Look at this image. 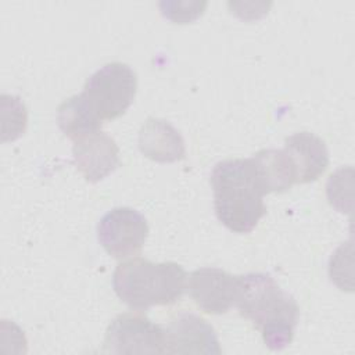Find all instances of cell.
<instances>
[{"label": "cell", "instance_id": "cell-5", "mask_svg": "<svg viewBox=\"0 0 355 355\" xmlns=\"http://www.w3.org/2000/svg\"><path fill=\"white\" fill-rule=\"evenodd\" d=\"M164 327L151 322L141 311L118 315L108 324L101 352L164 354Z\"/></svg>", "mask_w": 355, "mask_h": 355}, {"label": "cell", "instance_id": "cell-8", "mask_svg": "<svg viewBox=\"0 0 355 355\" xmlns=\"http://www.w3.org/2000/svg\"><path fill=\"white\" fill-rule=\"evenodd\" d=\"M164 354H216L222 352L214 327L201 316L179 312L164 327Z\"/></svg>", "mask_w": 355, "mask_h": 355}, {"label": "cell", "instance_id": "cell-1", "mask_svg": "<svg viewBox=\"0 0 355 355\" xmlns=\"http://www.w3.org/2000/svg\"><path fill=\"white\" fill-rule=\"evenodd\" d=\"M234 306L261 331L263 344L269 349L282 351L291 344L300 308L294 297L270 275L261 272L240 275Z\"/></svg>", "mask_w": 355, "mask_h": 355}, {"label": "cell", "instance_id": "cell-7", "mask_svg": "<svg viewBox=\"0 0 355 355\" xmlns=\"http://www.w3.org/2000/svg\"><path fill=\"white\" fill-rule=\"evenodd\" d=\"M187 288L191 300L201 311L222 315L234 306L239 276L219 268H198L187 276Z\"/></svg>", "mask_w": 355, "mask_h": 355}, {"label": "cell", "instance_id": "cell-9", "mask_svg": "<svg viewBox=\"0 0 355 355\" xmlns=\"http://www.w3.org/2000/svg\"><path fill=\"white\" fill-rule=\"evenodd\" d=\"M72 157L76 169L90 183L103 180L119 166V147L101 130L73 140Z\"/></svg>", "mask_w": 355, "mask_h": 355}, {"label": "cell", "instance_id": "cell-11", "mask_svg": "<svg viewBox=\"0 0 355 355\" xmlns=\"http://www.w3.org/2000/svg\"><path fill=\"white\" fill-rule=\"evenodd\" d=\"M139 150L155 162H175L186 155L184 140L179 130L165 119L148 118L139 130Z\"/></svg>", "mask_w": 355, "mask_h": 355}, {"label": "cell", "instance_id": "cell-13", "mask_svg": "<svg viewBox=\"0 0 355 355\" xmlns=\"http://www.w3.org/2000/svg\"><path fill=\"white\" fill-rule=\"evenodd\" d=\"M57 123L67 137L76 140L100 130L103 121L97 116L80 93L65 98L58 105Z\"/></svg>", "mask_w": 355, "mask_h": 355}, {"label": "cell", "instance_id": "cell-12", "mask_svg": "<svg viewBox=\"0 0 355 355\" xmlns=\"http://www.w3.org/2000/svg\"><path fill=\"white\" fill-rule=\"evenodd\" d=\"M250 158L266 194L283 193L295 183V172L284 150L263 148Z\"/></svg>", "mask_w": 355, "mask_h": 355}, {"label": "cell", "instance_id": "cell-4", "mask_svg": "<svg viewBox=\"0 0 355 355\" xmlns=\"http://www.w3.org/2000/svg\"><path fill=\"white\" fill-rule=\"evenodd\" d=\"M136 90V72L128 64L114 61L89 76L82 96L101 121H112L128 111Z\"/></svg>", "mask_w": 355, "mask_h": 355}, {"label": "cell", "instance_id": "cell-2", "mask_svg": "<svg viewBox=\"0 0 355 355\" xmlns=\"http://www.w3.org/2000/svg\"><path fill=\"white\" fill-rule=\"evenodd\" d=\"M209 183L218 220L233 233L252 232L266 214V193L251 158L219 161L211 171Z\"/></svg>", "mask_w": 355, "mask_h": 355}, {"label": "cell", "instance_id": "cell-3", "mask_svg": "<svg viewBox=\"0 0 355 355\" xmlns=\"http://www.w3.org/2000/svg\"><path fill=\"white\" fill-rule=\"evenodd\" d=\"M112 287L129 308L146 311L179 301L187 288V275L172 261L151 262L132 258L118 263L112 275Z\"/></svg>", "mask_w": 355, "mask_h": 355}, {"label": "cell", "instance_id": "cell-10", "mask_svg": "<svg viewBox=\"0 0 355 355\" xmlns=\"http://www.w3.org/2000/svg\"><path fill=\"white\" fill-rule=\"evenodd\" d=\"M294 172L295 183L315 182L329 166V151L326 143L311 132H297L284 140Z\"/></svg>", "mask_w": 355, "mask_h": 355}, {"label": "cell", "instance_id": "cell-6", "mask_svg": "<svg viewBox=\"0 0 355 355\" xmlns=\"http://www.w3.org/2000/svg\"><path fill=\"white\" fill-rule=\"evenodd\" d=\"M147 234L148 225L144 215L130 207L112 208L97 223L98 243L116 259L136 257Z\"/></svg>", "mask_w": 355, "mask_h": 355}]
</instances>
